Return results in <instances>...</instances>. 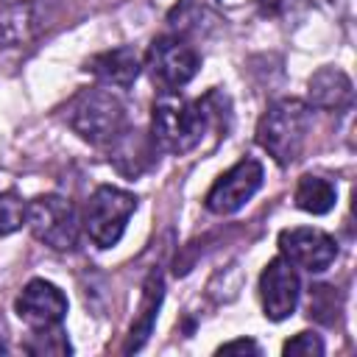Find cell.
<instances>
[{"label": "cell", "mask_w": 357, "mask_h": 357, "mask_svg": "<svg viewBox=\"0 0 357 357\" xmlns=\"http://www.w3.org/2000/svg\"><path fill=\"white\" fill-rule=\"evenodd\" d=\"M67 126L89 145H114L126 131V106L112 89H81L64 109Z\"/></svg>", "instance_id": "obj_2"}, {"label": "cell", "mask_w": 357, "mask_h": 357, "mask_svg": "<svg viewBox=\"0 0 357 357\" xmlns=\"http://www.w3.org/2000/svg\"><path fill=\"white\" fill-rule=\"evenodd\" d=\"M139 53L134 47H114V50H103L98 56H92L86 61V73H92L100 84L106 86H131L139 75Z\"/></svg>", "instance_id": "obj_11"}, {"label": "cell", "mask_w": 357, "mask_h": 357, "mask_svg": "<svg viewBox=\"0 0 357 357\" xmlns=\"http://www.w3.org/2000/svg\"><path fill=\"white\" fill-rule=\"evenodd\" d=\"M25 223L31 234L53 251H70L78 243V212L64 195H36L25 206Z\"/></svg>", "instance_id": "obj_5"}, {"label": "cell", "mask_w": 357, "mask_h": 357, "mask_svg": "<svg viewBox=\"0 0 357 357\" xmlns=\"http://www.w3.org/2000/svg\"><path fill=\"white\" fill-rule=\"evenodd\" d=\"M298 296H301V282L296 268L284 257L271 259L259 276V301H262L265 318L271 321L290 318L298 307Z\"/></svg>", "instance_id": "obj_9"}, {"label": "cell", "mask_w": 357, "mask_h": 357, "mask_svg": "<svg viewBox=\"0 0 357 357\" xmlns=\"http://www.w3.org/2000/svg\"><path fill=\"white\" fill-rule=\"evenodd\" d=\"M209 120L212 112L206 100H187L176 92H162L151 114V142L156 151L181 156L201 142Z\"/></svg>", "instance_id": "obj_1"}, {"label": "cell", "mask_w": 357, "mask_h": 357, "mask_svg": "<svg viewBox=\"0 0 357 357\" xmlns=\"http://www.w3.org/2000/svg\"><path fill=\"white\" fill-rule=\"evenodd\" d=\"M33 337L39 340V343H28L25 349L31 351V354H70L73 349H70V340H67V335L61 332V326H50V329H33Z\"/></svg>", "instance_id": "obj_15"}, {"label": "cell", "mask_w": 357, "mask_h": 357, "mask_svg": "<svg viewBox=\"0 0 357 357\" xmlns=\"http://www.w3.org/2000/svg\"><path fill=\"white\" fill-rule=\"evenodd\" d=\"M262 176L265 173L257 159H240L212 184V190L206 192V209L215 215H231L243 209L262 187Z\"/></svg>", "instance_id": "obj_7"}, {"label": "cell", "mask_w": 357, "mask_h": 357, "mask_svg": "<svg viewBox=\"0 0 357 357\" xmlns=\"http://www.w3.org/2000/svg\"><path fill=\"white\" fill-rule=\"evenodd\" d=\"M279 251L293 268H304L310 273H321L337 259V243L326 231L310 226L284 229L279 234Z\"/></svg>", "instance_id": "obj_8"}, {"label": "cell", "mask_w": 357, "mask_h": 357, "mask_svg": "<svg viewBox=\"0 0 357 357\" xmlns=\"http://www.w3.org/2000/svg\"><path fill=\"white\" fill-rule=\"evenodd\" d=\"M310 134V109L296 98H282L268 106L257 123V145L273 156L276 165H293Z\"/></svg>", "instance_id": "obj_3"}, {"label": "cell", "mask_w": 357, "mask_h": 357, "mask_svg": "<svg viewBox=\"0 0 357 357\" xmlns=\"http://www.w3.org/2000/svg\"><path fill=\"white\" fill-rule=\"evenodd\" d=\"M293 201L301 212L310 215H326L335 201H337V190L332 181H326L324 176H301L293 192Z\"/></svg>", "instance_id": "obj_13"}, {"label": "cell", "mask_w": 357, "mask_h": 357, "mask_svg": "<svg viewBox=\"0 0 357 357\" xmlns=\"http://www.w3.org/2000/svg\"><path fill=\"white\" fill-rule=\"evenodd\" d=\"M351 78L337 67H321L310 78V103L318 109H346L351 103Z\"/></svg>", "instance_id": "obj_12"}, {"label": "cell", "mask_w": 357, "mask_h": 357, "mask_svg": "<svg viewBox=\"0 0 357 357\" xmlns=\"http://www.w3.org/2000/svg\"><path fill=\"white\" fill-rule=\"evenodd\" d=\"M218 354H259V346L248 337H240V340H231V343H223L218 349Z\"/></svg>", "instance_id": "obj_18"}, {"label": "cell", "mask_w": 357, "mask_h": 357, "mask_svg": "<svg viewBox=\"0 0 357 357\" xmlns=\"http://www.w3.org/2000/svg\"><path fill=\"white\" fill-rule=\"evenodd\" d=\"M159 304H162V279L159 276H151L148 279V284H145V298H142V307H139V321L131 326V340H128V346H126V351H137L142 343H145V337L151 335V326H153V321H156V310H159Z\"/></svg>", "instance_id": "obj_14"}, {"label": "cell", "mask_w": 357, "mask_h": 357, "mask_svg": "<svg viewBox=\"0 0 357 357\" xmlns=\"http://www.w3.org/2000/svg\"><path fill=\"white\" fill-rule=\"evenodd\" d=\"M25 201L14 192H0V234H11L25 223Z\"/></svg>", "instance_id": "obj_16"}, {"label": "cell", "mask_w": 357, "mask_h": 357, "mask_svg": "<svg viewBox=\"0 0 357 357\" xmlns=\"http://www.w3.org/2000/svg\"><path fill=\"white\" fill-rule=\"evenodd\" d=\"M145 67L151 73V81L162 92H176L195 78L201 67V56L187 39L167 33V36L153 39L145 56Z\"/></svg>", "instance_id": "obj_6"}, {"label": "cell", "mask_w": 357, "mask_h": 357, "mask_svg": "<svg viewBox=\"0 0 357 357\" xmlns=\"http://www.w3.org/2000/svg\"><path fill=\"white\" fill-rule=\"evenodd\" d=\"M134 209H137V195L134 192L112 187V184L98 187L89 195V201L84 206V218H81L86 237L98 248H112L123 237L126 223L134 215Z\"/></svg>", "instance_id": "obj_4"}, {"label": "cell", "mask_w": 357, "mask_h": 357, "mask_svg": "<svg viewBox=\"0 0 357 357\" xmlns=\"http://www.w3.org/2000/svg\"><path fill=\"white\" fill-rule=\"evenodd\" d=\"M282 354H293V357H318L324 354V343L315 332H298L296 337H290L284 346H282Z\"/></svg>", "instance_id": "obj_17"}, {"label": "cell", "mask_w": 357, "mask_h": 357, "mask_svg": "<svg viewBox=\"0 0 357 357\" xmlns=\"http://www.w3.org/2000/svg\"><path fill=\"white\" fill-rule=\"evenodd\" d=\"M14 312L31 329L61 326L67 315V296L47 279H31L14 298Z\"/></svg>", "instance_id": "obj_10"}]
</instances>
